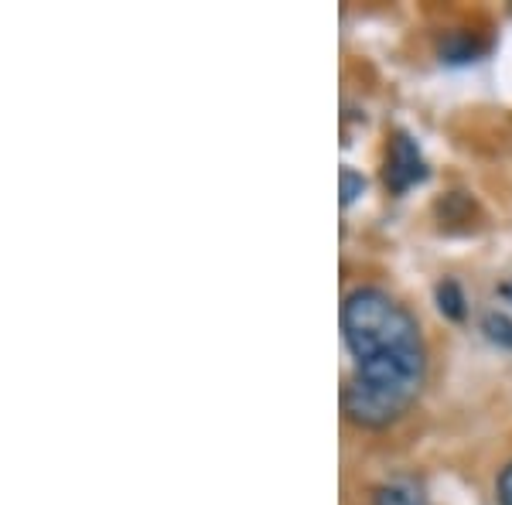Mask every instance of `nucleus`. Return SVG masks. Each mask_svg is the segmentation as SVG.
Returning a JSON list of instances; mask_svg holds the SVG:
<instances>
[{
    "instance_id": "nucleus-2",
    "label": "nucleus",
    "mask_w": 512,
    "mask_h": 505,
    "mask_svg": "<svg viewBox=\"0 0 512 505\" xmlns=\"http://www.w3.org/2000/svg\"><path fill=\"white\" fill-rule=\"evenodd\" d=\"M427 178V164L420 157V147L410 140L407 134H396L393 147H390V168H386V185L393 192H407L417 181Z\"/></svg>"
},
{
    "instance_id": "nucleus-6",
    "label": "nucleus",
    "mask_w": 512,
    "mask_h": 505,
    "mask_svg": "<svg viewBox=\"0 0 512 505\" xmlns=\"http://www.w3.org/2000/svg\"><path fill=\"white\" fill-rule=\"evenodd\" d=\"M362 188H366V181H362V175H355V171L345 168V171H342V205H352L355 198L362 195Z\"/></svg>"
},
{
    "instance_id": "nucleus-5",
    "label": "nucleus",
    "mask_w": 512,
    "mask_h": 505,
    "mask_svg": "<svg viewBox=\"0 0 512 505\" xmlns=\"http://www.w3.org/2000/svg\"><path fill=\"white\" fill-rule=\"evenodd\" d=\"M482 328H485V335H489L492 342L509 345V349H512V321L506 318V314H489V318L482 321Z\"/></svg>"
},
{
    "instance_id": "nucleus-1",
    "label": "nucleus",
    "mask_w": 512,
    "mask_h": 505,
    "mask_svg": "<svg viewBox=\"0 0 512 505\" xmlns=\"http://www.w3.org/2000/svg\"><path fill=\"white\" fill-rule=\"evenodd\" d=\"M342 335L355 359L342 393L345 413L362 427L400 420L427 376V352L414 314L386 291L359 287L342 304Z\"/></svg>"
},
{
    "instance_id": "nucleus-7",
    "label": "nucleus",
    "mask_w": 512,
    "mask_h": 505,
    "mask_svg": "<svg viewBox=\"0 0 512 505\" xmlns=\"http://www.w3.org/2000/svg\"><path fill=\"white\" fill-rule=\"evenodd\" d=\"M444 55H448L451 62H468V59H475V45L468 38H461V41H448V45L441 48Z\"/></svg>"
},
{
    "instance_id": "nucleus-8",
    "label": "nucleus",
    "mask_w": 512,
    "mask_h": 505,
    "mask_svg": "<svg viewBox=\"0 0 512 505\" xmlns=\"http://www.w3.org/2000/svg\"><path fill=\"white\" fill-rule=\"evenodd\" d=\"M499 505H512V461L499 475Z\"/></svg>"
},
{
    "instance_id": "nucleus-4",
    "label": "nucleus",
    "mask_w": 512,
    "mask_h": 505,
    "mask_svg": "<svg viewBox=\"0 0 512 505\" xmlns=\"http://www.w3.org/2000/svg\"><path fill=\"white\" fill-rule=\"evenodd\" d=\"M437 308L454 321L465 318V294H461V287L454 284V280H444V284L437 287Z\"/></svg>"
},
{
    "instance_id": "nucleus-3",
    "label": "nucleus",
    "mask_w": 512,
    "mask_h": 505,
    "mask_svg": "<svg viewBox=\"0 0 512 505\" xmlns=\"http://www.w3.org/2000/svg\"><path fill=\"white\" fill-rule=\"evenodd\" d=\"M373 505H427V495L414 478H393L376 488Z\"/></svg>"
}]
</instances>
